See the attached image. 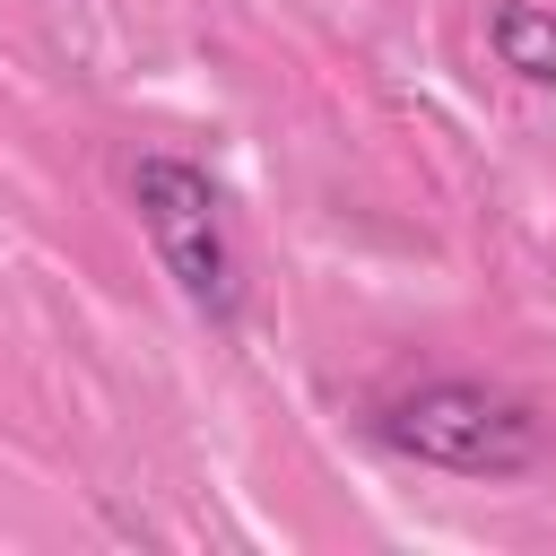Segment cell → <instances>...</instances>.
<instances>
[{"label": "cell", "mask_w": 556, "mask_h": 556, "mask_svg": "<svg viewBox=\"0 0 556 556\" xmlns=\"http://www.w3.org/2000/svg\"><path fill=\"white\" fill-rule=\"evenodd\" d=\"M382 434L408 460H434L452 478H513L547 452L539 408H521L513 391H486V382H426L382 417Z\"/></svg>", "instance_id": "1"}, {"label": "cell", "mask_w": 556, "mask_h": 556, "mask_svg": "<svg viewBox=\"0 0 556 556\" xmlns=\"http://www.w3.org/2000/svg\"><path fill=\"white\" fill-rule=\"evenodd\" d=\"M130 200H139V226H148L165 278L208 321H235L243 313V269H235V243H226V217H217V182L200 165H182V156H139Z\"/></svg>", "instance_id": "2"}, {"label": "cell", "mask_w": 556, "mask_h": 556, "mask_svg": "<svg viewBox=\"0 0 556 556\" xmlns=\"http://www.w3.org/2000/svg\"><path fill=\"white\" fill-rule=\"evenodd\" d=\"M486 35H495V61H504L513 78H530V87H556V17H547V9H530V0H504Z\"/></svg>", "instance_id": "3"}]
</instances>
